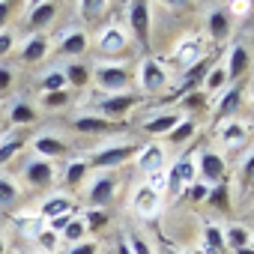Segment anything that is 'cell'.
<instances>
[{
  "label": "cell",
  "mask_w": 254,
  "mask_h": 254,
  "mask_svg": "<svg viewBox=\"0 0 254 254\" xmlns=\"http://www.w3.org/2000/svg\"><path fill=\"white\" fill-rule=\"evenodd\" d=\"M63 75H66V84L69 87H87L90 84V69L84 66V63H69V66H63Z\"/></svg>",
  "instance_id": "cell-36"
},
{
  "label": "cell",
  "mask_w": 254,
  "mask_h": 254,
  "mask_svg": "<svg viewBox=\"0 0 254 254\" xmlns=\"http://www.w3.org/2000/svg\"><path fill=\"white\" fill-rule=\"evenodd\" d=\"M42 105L51 111V108H63V105H69V90H63V93H42Z\"/></svg>",
  "instance_id": "cell-42"
},
{
  "label": "cell",
  "mask_w": 254,
  "mask_h": 254,
  "mask_svg": "<svg viewBox=\"0 0 254 254\" xmlns=\"http://www.w3.org/2000/svg\"><path fill=\"white\" fill-rule=\"evenodd\" d=\"M90 81L102 96H117V93H129V69L123 63H96L90 69Z\"/></svg>",
  "instance_id": "cell-1"
},
{
  "label": "cell",
  "mask_w": 254,
  "mask_h": 254,
  "mask_svg": "<svg viewBox=\"0 0 254 254\" xmlns=\"http://www.w3.org/2000/svg\"><path fill=\"white\" fill-rule=\"evenodd\" d=\"M84 239H87V224H84L81 215H75V218L60 230V242H66V245H78V242H84Z\"/></svg>",
  "instance_id": "cell-34"
},
{
  "label": "cell",
  "mask_w": 254,
  "mask_h": 254,
  "mask_svg": "<svg viewBox=\"0 0 254 254\" xmlns=\"http://www.w3.org/2000/svg\"><path fill=\"white\" fill-rule=\"evenodd\" d=\"M227 84H230V81H227L224 66H221V63H212L209 72H206V78H203V87H200V90H203L206 96H221V93L227 90Z\"/></svg>",
  "instance_id": "cell-27"
},
{
  "label": "cell",
  "mask_w": 254,
  "mask_h": 254,
  "mask_svg": "<svg viewBox=\"0 0 254 254\" xmlns=\"http://www.w3.org/2000/svg\"><path fill=\"white\" fill-rule=\"evenodd\" d=\"M33 242L42 248V254H57V248H60V233H54V230H48V227H45Z\"/></svg>",
  "instance_id": "cell-39"
},
{
  "label": "cell",
  "mask_w": 254,
  "mask_h": 254,
  "mask_svg": "<svg viewBox=\"0 0 254 254\" xmlns=\"http://www.w3.org/2000/svg\"><path fill=\"white\" fill-rule=\"evenodd\" d=\"M206 39L212 42H224L230 39V30H233V15H230V6L227 3H215L206 9Z\"/></svg>",
  "instance_id": "cell-9"
},
{
  "label": "cell",
  "mask_w": 254,
  "mask_h": 254,
  "mask_svg": "<svg viewBox=\"0 0 254 254\" xmlns=\"http://www.w3.org/2000/svg\"><path fill=\"white\" fill-rule=\"evenodd\" d=\"M114 254H132V251H129V245H126V239H120V242H117V251H114Z\"/></svg>",
  "instance_id": "cell-51"
},
{
  "label": "cell",
  "mask_w": 254,
  "mask_h": 254,
  "mask_svg": "<svg viewBox=\"0 0 254 254\" xmlns=\"http://www.w3.org/2000/svg\"><path fill=\"white\" fill-rule=\"evenodd\" d=\"M48 54H51V36L48 33H30L18 48L21 63H42Z\"/></svg>",
  "instance_id": "cell-15"
},
{
  "label": "cell",
  "mask_w": 254,
  "mask_h": 254,
  "mask_svg": "<svg viewBox=\"0 0 254 254\" xmlns=\"http://www.w3.org/2000/svg\"><path fill=\"white\" fill-rule=\"evenodd\" d=\"M114 194H117V180H114L108 171L96 174V177L90 180V186H87V200H90L93 209H102L105 203H111Z\"/></svg>",
  "instance_id": "cell-13"
},
{
  "label": "cell",
  "mask_w": 254,
  "mask_h": 254,
  "mask_svg": "<svg viewBox=\"0 0 254 254\" xmlns=\"http://www.w3.org/2000/svg\"><path fill=\"white\" fill-rule=\"evenodd\" d=\"M12 78H15V75H12L9 66H0V96H3V93L12 87Z\"/></svg>",
  "instance_id": "cell-48"
},
{
  "label": "cell",
  "mask_w": 254,
  "mask_h": 254,
  "mask_svg": "<svg viewBox=\"0 0 254 254\" xmlns=\"http://www.w3.org/2000/svg\"><path fill=\"white\" fill-rule=\"evenodd\" d=\"M194 165H197V183H203V186H215L227 177V162L215 150H200L194 156Z\"/></svg>",
  "instance_id": "cell-7"
},
{
  "label": "cell",
  "mask_w": 254,
  "mask_h": 254,
  "mask_svg": "<svg viewBox=\"0 0 254 254\" xmlns=\"http://www.w3.org/2000/svg\"><path fill=\"white\" fill-rule=\"evenodd\" d=\"M183 254H200V251H183Z\"/></svg>",
  "instance_id": "cell-55"
},
{
  "label": "cell",
  "mask_w": 254,
  "mask_h": 254,
  "mask_svg": "<svg viewBox=\"0 0 254 254\" xmlns=\"http://www.w3.org/2000/svg\"><path fill=\"white\" fill-rule=\"evenodd\" d=\"M15 48V33L12 30H0V57H6Z\"/></svg>",
  "instance_id": "cell-47"
},
{
  "label": "cell",
  "mask_w": 254,
  "mask_h": 254,
  "mask_svg": "<svg viewBox=\"0 0 254 254\" xmlns=\"http://www.w3.org/2000/svg\"><path fill=\"white\" fill-rule=\"evenodd\" d=\"M9 12H12V3H6V0H0V30H6Z\"/></svg>",
  "instance_id": "cell-50"
},
{
  "label": "cell",
  "mask_w": 254,
  "mask_h": 254,
  "mask_svg": "<svg viewBox=\"0 0 254 254\" xmlns=\"http://www.w3.org/2000/svg\"><path fill=\"white\" fill-rule=\"evenodd\" d=\"M12 221L21 227V233H24L27 239H36V236L48 227V224L42 221V215H39V212H15V215H12Z\"/></svg>",
  "instance_id": "cell-28"
},
{
  "label": "cell",
  "mask_w": 254,
  "mask_h": 254,
  "mask_svg": "<svg viewBox=\"0 0 254 254\" xmlns=\"http://www.w3.org/2000/svg\"><path fill=\"white\" fill-rule=\"evenodd\" d=\"M236 254H254V248H251V245H245V248H239Z\"/></svg>",
  "instance_id": "cell-53"
},
{
  "label": "cell",
  "mask_w": 254,
  "mask_h": 254,
  "mask_svg": "<svg viewBox=\"0 0 254 254\" xmlns=\"http://www.w3.org/2000/svg\"><path fill=\"white\" fill-rule=\"evenodd\" d=\"M168 81H171V75H168V69L162 66L159 57H144V60L138 63V87H141V96H144V93H159V90H165Z\"/></svg>",
  "instance_id": "cell-6"
},
{
  "label": "cell",
  "mask_w": 254,
  "mask_h": 254,
  "mask_svg": "<svg viewBox=\"0 0 254 254\" xmlns=\"http://www.w3.org/2000/svg\"><path fill=\"white\" fill-rule=\"evenodd\" d=\"M24 150V141L15 138V135H6V138H0V165H6L15 153Z\"/></svg>",
  "instance_id": "cell-38"
},
{
  "label": "cell",
  "mask_w": 254,
  "mask_h": 254,
  "mask_svg": "<svg viewBox=\"0 0 254 254\" xmlns=\"http://www.w3.org/2000/svg\"><path fill=\"white\" fill-rule=\"evenodd\" d=\"M224 72H227V81H236V78H242L245 72H248V66H251V54H248V48L242 45V42H233L230 48H227V57H224Z\"/></svg>",
  "instance_id": "cell-19"
},
{
  "label": "cell",
  "mask_w": 254,
  "mask_h": 254,
  "mask_svg": "<svg viewBox=\"0 0 254 254\" xmlns=\"http://www.w3.org/2000/svg\"><path fill=\"white\" fill-rule=\"evenodd\" d=\"M200 236H203L200 254H224V251H227V245H224V227H221V224H212V221H206Z\"/></svg>",
  "instance_id": "cell-24"
},
{
  "label": "cell",
  "mask_w": 254,
  "mask_h": 254,
  "mask_svg": "<svg viewBox=\"0 0 254 254\" xmlns=\"http://www.w3.org/2000/svg\"><path fill=\"white\" fill-rule=\"evenodd\" d=\"M129 30L126 27H120V24H111V27H105L99 36H96V48H99V54H105V57H117V54H123L126 48H129Z\"/></svg>",
  "instance_id": "cell-12"
},
{
  "label": "cell",
  "mask_w": 254,
  "mask_h": 254,
  "mask_svg": "<svg viewBox=\"0 0 254 254\" xmlns=\"http://www.w3.org/2000/svg\"><path fill=\"white\" fill-rule=\"evenodd\" d=\"M206 99H209V96H206L203 90H194V93H189V96H183V108H186V111H194V108H203V105H206Z\"/></svg>",
  "instance_id": "cell-44"
},
{
  "label": "cell",
  "mask_w": 254,
  "mask_h": 254,
  "mask_svg": "<svg viewBox=\"0 0 254 254\" xmlns=\"http://www.w3.org/2000/svg\"><path fill=\"white\" fill-rule=\"evenodd\" d=\"M194 183H197V165H194V156H180V159L171 165V171H168V191H165V194H171V197L186 194Z\"/></svg>",
  "instance_id": "cell-4"
},
{
  "label": "cell",
  "mask_w": 254,
  "mask_h": 254,
  "mask_svg": "<svg viewBox=\"0 0 254 254\" xmlns=\"http://www.w3.org/2000/svg\"><path fill=\"white\" fill-rule=\"evenodd\" d=\"M33 254H42V251H33Z\"/></svg>",
  "instance_id": "cell-57"
},
{
  "label": "cell",
  "mask_w": 254,
  "mask_h": 254,
  "mask_svg": "<svg viewBox=\"0 0 254 254\" xmlns=\"http://www.w3.org/2000/svg\"><path fill=\"white\" fill-rule=\"evenodd\" d=\"M159 254H183V251H177V248H171V245H165V248H162Z\"/></svg>",
  "instance_id": "cell-52"
},
{
  "label": "cell",
  "mask_w": 254,
  "mask_h": 254,
  "mask_svg": "<svg viewBox=\"0 0 254 254\" xmlns=\"http://www.w3.org/2000/svg\"><path fill=\"white\" fill-rule=\"evenodd\" d=\"M126 18H129V30L135 36V42H141L144 48L150 45V21H153V3L147 0H132V3H126Z\"/></svg>",
  "instance_id": "cell-5"
},
{
  "label": "cell",
  "mask_w": 254,
  "mask_h": 254,
  "mask_svg": "<svg viewBox=\"0 0 254 254\" xmlns=\"http://www.w3.org/2000/svg\"><path fill=\"white\" fill-rule=\"evenodd\" d=\"M251 248H254V233H251Z\"/></svg>",
  "instance_id": "cell-56"
},
{
  "label": "cell",
  "mask_w": 254,
  "mask_h": 254,
  "mask_svg": "<svg viewBox=\"0 0 254 254\" xmlns=\"http://www.w3.org/2000/svg\"><path fill=\"white\" fill-rule=\"evenodd\" d=\"M180 120H183L180 111H159V114H153L150 120L141 123V129H144V135H150V138L156 141V138H165Z\"/></svg>",
  "instance_id": "cell-20"
},
{
  "label": "cell",
  "mask_w": 254,
  "mask_h": 254,
  "mask_svg": "<svg viewBox=\"0 0 254 254\" xmlns=\"http://www.w3.org/2000/svg\"><path fill=\"white\" fill-rule=\"evenodd\" d=\"M87 174H90L87 159H72V162L66 165V171H63V183H66L69 189H78V186L87 180Z\"/></svg>",
  "instance_id": "cell-31"
},
{
  "label": "cell",
  "mask_w": 254,
  "mask_h": 254,
  "mask_svg": "<svg viewBox=\"0 0 254 254\" xmlns=\"http://www.w3.org/2000/svg\"><path fill=\"white\" fill-rule=\"evenodd\" d=\"M87 48H90V33H87L81 24H69V27L57 36V51H60L63 57H69V60L84 57Z\"/></svg>",
  "instance_id": "cell-10"
},
{
  "label": "cell",
  "mask_w": 254,
  "mask_h": 254,
  "mask_svg": "<svg viewBox=\"0 0 254 254\" xmlns=\"http://www.w3.org/2000/svg\"><path fill=\"white\" fill-rule=\"evenodd\" d=\"M194 132H197V123H194L191 117H183V120L174 126V129L165 135V141H168V144H186V141L194 138Z\"/></svg>",
  "instance_id": "cell-30"
},
{
  "label": "cell",
  "mask_w": 254,
  "mask_h": 254,
  "mask_svg": "<svg viewBox=\"0 0 254 254\" xmlns=\"http://www.w3.org/2000/svg\"><path fill=\"white\" fill-rule=\"evenodd\" d=\"M84 224H87V233H90V230H102V227L108 224V215H105L102 209H93V212L84 215Z\"/></svg>",
  "instance_id": "cell-43"
},
{
  "label": "cell",
  "mask_w": 254,
  "mask_h": 254,
  "mask_svg": "<svg viewBox=\"0 0 254 254\" xmlns=\"http://www.w3.org/2000/svg\"><path fill=\"white\" fill-rule=\"evenodd\" d=\"M147 186H150L153 191L165 194V191H168V171H156V174H150V177H147Z\"/></svg>",
  "instance_id": "cell-45"
},
{
  "label": "cell",
  "mask_w": 254,
  "mask_h": 254,
  "mask_svg": "<svg viewBox=\"0 0 254 254\" xmlns=\"http://www.w3.org/2000/svg\"><path fill=\"white\" fill-rule=\"evenodd\" d=\"M138 150H141V144H135V141H123V144H111V147H102V150H96L90 159H87V165H90V171H114V168H120L123 162H129V159H135L138 156Z\"/></svg>",
  "instance_id": "cell-2"
},
{
  "label": "cell",
  "mask_w": 254,
  "mask_h": 254,
  "mask_svg": "<svg viewBox=\"0 0 254 254\" xmlns=\"http://www.w3.org/2000/svg\"><path fill=\"white\" fill-rule=\"evenodd\" d=\"M162 197H165V194L153 191V189L144 183V186H138L135 194H132V209H135L141 218H156V215L162 212Z\"/></svg>",
  "instance_id": "cell-16"
},
{
  "label": "cell",
  "mask_w": 254,
  "mask_h": 254,
  "mask_svg": "<svg viewBox=\"0 0 254 254\" xmlns=\"http://www.w3.org/2000/svg\"><path fill=\"white\" fill-rule=\"evenodd\" d=\"M126 245H129L132 254H156L153 245H150L144 236H138V233H129V236H126Z\"/></svg>",
  "instance_id": "cell-41"
},
{
  "label": "cell",
  "mask_w": 254,
  "mask_h": 254,
  "mask_svg": "<svg viewBox=\"0 0 254 254\" xmlns=\"http://www.w3.org/2000/svg\"><path fill=\"white\" fill-rule=\"evenodd\" d=\"M0 254H6V239L0 236Z\"/></svg>",
  "instance_id": "cell-54"
},
{
  "label": "cell",
  "mask_w": 254,
  "mask_h": 254,
  "mask_svg": "<svg viewBox=\"0 0 254 254\" xmlns=\"http://www.w3.org/2000/svg\"><path fill=\"white\" fill-rule=\"evenodd\" d=\"M24 9H27V18L24 21H27V27L33 33H45V27L57 15V3H51V0H33V3H27Z\"/></svg>",
  "instance_id": "cell-14"
},
{
  "label": "cell",
  "mask_w": 254,
  "mask_h": 254,
  "mask_svg": "<svg viewBox=\"0 0 254 254\" xmlns=\"http://www.w3.org/2000/svg\"><path fill=\"white\" fill-rule=\"evenodd\" d=\"M239 183H242V189L254 186V150L239 162Z\"/></svg>",
  "instance_id": "cell-40"
},
{
  "label": "cell",
  "mask_w": 254,
  "mask_h": 254,
  "mask_svg": "<svg viewBox=\"0 0 254 254\" xmlns=\"http://www.w3.org/2000/svg\"><path fill=\"white\" fill-rule=\"evenodd\" d=\"M30 150L36 153V159H45V162H57V159H66L69 156V144L63 138H57L54 132H39L30 138Z\"/></svg>",
  "instance_id": "cell-11"
},
{
  "label": "cell",
  "mask_w": 254,
  "mask_h": 254,
  "mask_svg": "<svg viewBox=\"0 0 254 254\" xmlns=\"http://www.w3.org/2000/svg\"><path fill=\"white\" fill-rule=\"evenodd\" d=\"M165 159H168V153H165V147L159 144V141H150V144H144L141 150H138V168H141V174L144 177H150V174H156V171H165Z\"/></svg>",
  "instance_id": "cell-17"
},
{
  "label": "cell",
  "mask_w": 254,
  "mask_h": 254,
  "mask_svg": "<svg viewBox=\"0 0 254 254\" xmlns=\"http://www.w3.org/2000/svg\"><path fill=\"white\" fill-rule=\"evenodd\" d=\"M108 0H81L78 3V12H81V18L84 21H96V18H102L105 12H108Z\"/></svg>",
  "instance_id": "cell-37"
},
{
  "label": "cell",
  "mask_w": 254,
  "mask_h": 254,
  "mask_svg": "<svg viewBox=\"0 0 254 254\" xmlns=\"http://www.w3.org/2000/svg\"><path fill=\"white\" fill-rule=\"evenodd\" d=\"M206 206H212V209H218V212H227L230 209V183H215V186H209V191H206V200H203Z\"/></svg>",
  "instance_id": "cell-29"
},
{
  "label": "cell",
  "mask_w": 254,
  "mask_h": 254,
  "mask_svg": "<svg viewBox=\"0 0 254 254\" xmlns=\"http://www.w3.org/2000/svg\"><path fill=\"white\" fill-rule=\"evenodd\" d=\"M215 99H218V102H215V117H221V120H233L236 111H239V105H242V90L233 87V90H224V93L215 96Z\"/></svg>",
  "instance_id": "cell-25"
},
{
  "label": "cell",
  "mask_w": 254,
  "mask_h": 254,
  "mask_svg": "<svg viewBox=\"0 0 254 254\" xmlns=\"http://www.w3.org/2000/svg\"><path fill=\"white\" fill-rule=\"evenodd\" d=\"M203 57H206V36H203V33H189V36H183V39L177 42V48H174V60H177L183 69H191V66L203 63Z\"/></svg>",
  "instance_id": "cell-8"
},
{
  "label": "cell",
  "mask_w": 254,
  "mask_h": 254,
  "mask_svg": "<svg viewBox=\"0 0 254 254\" xmlns=\"http://www.w3.org/2000/svg\"><path fill=\"white\" fill-rule=\"evenodd\" d=\"M206 191H209V186H203V183H194L186 194L191 197V200H206Z\"/></svg>",
  "instance_id": "cell-49"
},
{
  "label": "cell",
  "mask_w": 254,
  "mask_h": 254,
  "mask_svg": "<svg viewBox=\"0 0 254 254\" xmlns=\"http://www.w3.org/2000/svg\"><path fill=\"white\" fill-rule=\"evenodd\" d=\"M63 90H69L66 75H63V66L48 69V72L42 75V93H63Z\"/></svg>",
  "instance_id": "cell-35"
},
{
  "label": "cell",
  "mask_w": 254,
  "mask_h": 254,
  "mask_svg": "<svg viewBox=\"0 0 254 254\" xmlns=\"http://www.w3.org/2000/svg\"><path fill=\"white\" fill-rule=\"evenodd\" d=\"M21 174H24V183L33 186V189H45V186L54 183V165L45 162V159H27Z\"/></svg>",
  "instance_id": "cell-18"
},
{
  "label": "cell",
  "mask_w": 254,
  "mask_h": 254,
  "mask_svg": "<svg viewBox=\"0 0 254 254\" xmlns=\"http://www.w3.org/2000/svg\"><path fill=\"white\" fill-rule=\"evenodd\" d=\"M39 215H42V221L48 224V221H54V218H60V215H69V212H75V203L69 200V194H48L42 203H39V209H36Z\"/></svg>",
  "instance_id": "cell-23"
},
{
  "label": "cell",
  "mask_w": 254,
  "mask_h": 254,
  "mask_svg": "<svg viewBox=\"0 0 254 254\" xmlns=\"http://www.w3.org/2000/svg\"><path fill=\"white\" fill-rule=\"evenodd\" d=\"M141 93H117V96H102V99H96L93 102V111L90 114H99V117H105V120H111V123H117V120H123L126 114H129L132 108H138L141 105Z\"/></svg>",
  "instance_id": "cell-3"
},
{
  "label": "cell",
  "mask_w": 254,
  "mask_h": 254,
  "mask_svg": "<svg viewBox=\"0 0 254 254\" xmlns=\"http://www.w3.org/2000/svg\"><path fill=\"white\" fill-rule=\"evenodd\" d=\"M66 254H99V242H96V239H84V242H78V245H69Z\"/></svg>",
  "instance_id": "cell-46"
},
{
  "label": "cell",
  "mask_w": 254,
  "mask_h": 254,
  "mask_svg": "<svg viewBox=\"0 0 254 254\" xmlns=\"http://www.w3.org/2000/svg\"><path fill=\"white\" fill-rule=\"evenodd\" d=\"M18 197H21V189H18V183H15L9 174H0V209H9V206H15V203H18Z\"/></svg>",
  "instance_id": "cell-32"
},
{
  "label": "cell",
  "mask_w": 254,
  "mask_h": 254,
  "mask_svg": "<svg viewBox=\"0 0 254 254\" xmlns=\"http://www.w3.org/2000/svg\"><path fill=\"white\" fill-rule=\"evenodd\" d=\"M72 129L81 132V135H105V132H114V129H117V123H111V120H105V117L87 111V114H78V117L72 120Z\"/></svg>",
  "instance_id": "cell-21"
},
{
  "label": "cell",
  "mask_w": 254,
  "mask_h": 254,
  "mask_svg": "<svg viewBox=\"0 0 254 254\" xmlns=\"http://www.w3.org/2000/svg\"><path fill=\"white\" fill-rule=\"evenodd\" d=\"M224 245L233 248V251L251 245V230H248L245 224H230V227H224Z\"/></svg>",
  "instance_id": "cell-33"
},
{
  "label": "cell",
  "mask_w": 254,
  "mask_h": 254,
  "mask_svg": "<svg viewBox=\"0 0 254 254\" xmlns=\"http://www.w3.org/2000/svg\"><path fill=\"white\" fill-rule=\"evenodd\" d=\"M36 120H39V111H36V105L30 99H15L9 105V123L12 126H30Z\"/></svg>",
  "instance_id": "cell-26"
},
{
  "label": "cell",
  "mask_w": 254,
  "mask_h": 254,
  "mask_svg": "<svg viewBox=\"0 0 254 254\" xmlns=\"http://www.w3.org/2000/svg\"><path fill=\"white\" fill-rule=\"evenodd\" d=\"M245 138H248V126L242 123V120H224L221 123V129H218V144L224 147V150H236V147H242L245 144Z\"/></svg>",
  "instance_id": "cell-22"
}]
</instances>
